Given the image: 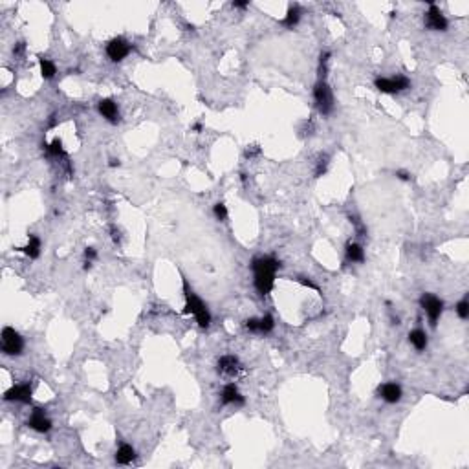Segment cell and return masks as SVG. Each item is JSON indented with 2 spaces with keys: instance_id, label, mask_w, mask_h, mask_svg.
<instances>
[{
  "instance_id": "cell-1",
  "label": "cell",
  "mask_w": 469,
  "mask_h": 469,
  "mask_svg": "<svg viewBox=\"0 0 469 469\" xmlns=\"http://www.w3.org/2000/svg\"><path fill=\"white\" fill-rule=\"evenodd\" d=\"M281 268V262H279L275 257L269 255H262L253 259L251 262V269H253V275H255V288L260 295H268L275 286V273L277 269Z\"/></svg>"
},
{
  "instance_id": "cell-2",
  "label": "cell",
  "mask_w": 469,
  "mask_h": 469,
  "mask_svg": "<svg viewBox=\"0 0 469 469\" xmlns=\"http://www.w3.org/2000/svg\"><path fill=\"white\" fill-rule=\"evenodd\" d=\"M183 293H185V310H183V314H187V315L191 314L192 317L196 319V323L200 324L202 328H207L211 324L209 310H207V306L189 290L185 281H183Z\"/></svg>"
},
{
  "instance_id": "cell-3",
  "label": "cell",
  "mask_w": 469,
  "mask_h": 469,
  "mask_svg": "<svg viewBox=\"0 0 469 469\" xmlns=\"http://www.w3.org/2000/svg\"><path fill=\"white\" fill-rule=\"evenodd\" d=\"M314 99H315V105H317V110L321 112V114H323V116L332 114V110H334V94H332V88L328 87L324 81H319L317 85H315V88H314Z\"/></svg>"
},
{
  "instance_id": "cell-4",
  "label": "cell",
  "mask_w": 469,
  "mask_h": 469,
  "mask_svg": "<svg viewBox=\"0 0 469 469\" xmlns=\"http://www.w3.org/2000/svg\"><path fill=\"white\" fill-rule=\"evenodd\" d=\"M24 350V339L13 328L6 326L2 330V352L6 355H20Z\"/></svg>"
},
{
  "instance_id": "cell-5",
  "label": "cell",
  "mask_w": 469,
  "mask_h": 469,
  "mask_svg": "<svg viewBox=\"0 0 469 469\" xmlns=\"http://www.w3.org/2000/svg\"><path fill=\"white\" fill-rule=\"evenodd\" d=\"M374 87L378 88L383 94H398L403 92L410 87V81L403 75H396V77H378L374 81Z\"/></svg>"
},
{
  "instance_id": "cell-6",
  "label": "cell",
  "mask_w": 469,
  "mask_h": 469,
  "mask_svg": "<svg viewBox=\"0 0 469 469\" xmlns=\"http://www.w3.org/2000/svg\"><path fill=\"white\" fill-rule=\"evenodd\" d=\"M420 305H422L424 312L427 314L431 324L436 326L438 319L442 317V312H444V301L442 299H438V297L433 295V293H424L422 299H420Z\"/></svg>"
},
{
  "instance_id": "cell-7",
  "label": "cell",
  "mask_w": 469,
  "mask_h": 469,
  "mask_svg": "<svg viewBox=\"0 0 469 469\" xmlns=\"http://www.w3.org/2000/svg\"><path fill=\"white\" fill-rule=\"evenodd\" d=\"M425 26H427L429 30H433V32H446L447 26H449L446 15H444L442 11H440V8H438L436 4H433V2H429V11L425 13Z\"/></svg>"
},
{
  "instance_id": "cell-8",
  "label": "cell",
  "mask_w": 469,
  "mask_h": 469,
  "mask_svg": "<svg viewBox=\"0 0 469 469\" xmlns=\"http://www.w3.org/2000/svg\"><path fill=\"white\" fill-rule=\"evenodd\" d=\"M130 50H132V46L128 44L123 37H116V39H112V41L106 44V55H108V59L112 61V63L123 61L125 57L130 53Z\"/></svg>"
},
{
  "instance_id": "cell-9",
  "label": "cell",
  "mask_w": 469,
  "mask_h": 469,
  "mask_svg": "<svg viewBox=\"0 0 469 469\" xmlns=\"http://www.w3.org/2000/svg\"><path fill=\"white\" fill-rule=\"evenodd\" d=\"M33 389L30 383H20V385H13L11 389L4 392L6 401H18V403H30L32 401Z\"/></svg>"
},
{
  "instance_id": "cell-10",
  "label": "cell",
  "mask_w": 469,
  "mask_h": 469,
  "mask_svg": "<svg viewBox=\"0 0 469 469\" xmlns=\"http://www.w3.org/2000/svg\"><path fill=\"white\" fill-rule=\"evenodd\" d=\"M242 370H244V367L235 355H222L218 360V372L224 374V376L233 378V376H238Z\"/></svg>"
},
{
  "instance_id": "cell-11",
  "label": "cell",
  "mask_w": 469,
  "mask_h": 469,
  "mask_svg": "<svg viewBox=\"0 0 469 469\" xmlns=\"http://www.w3.org/2000/svg\"><path fill=\"white\" fill-rule=\"evenodd\" d=\"M27 427L35 429L37 433H48L51 429V422L48 418H46L44 410L39 409V407H35L32 412V416H30V420H27Z\"/></svg>"
},
{
  "instance_id": "cell-12",
  "label": "cell",
  "mask_w": 469,
  "mask_h": 469,
  "mask_svg": "<svg viewBox=\"0 0 469 469\" xmlns=\"http://www.w3.org/2000/svg\"><path fill=\"white\" fill-rule=\"evenodd\" d=\"M244 403H246V400H244V396H242L240 392H238L237 385H235V383H228V385L224 387V391H222V405L242 407Z\"/></svg>"
},
{
  "instance_id": "cell-13",
  "label": "cell",
  "mask_w": 469,
  "mask_h": 469,
  "mask_svg": "<svg viewBox=\"0 0 469 469\" xmlns=\"http://www.w3.org/2000/svg\"><path fill=\"white\" fill-rule=\"evenodd\" d=\"M97 110L110 123H118L119 121V108L112 99H101L99 105H97Z\"/></svg>"
},
{
  "instance_id": "cell-14",
  "label": "cell",
  "mask_w": 469,
  "mask_h": 469,
  "mask_svg": "<svg viewBox=\"0 0 469 469\" xmlns=\"http://www.w3.org/2000/svg\"><path fill=\"white\" fill-rule=\"evenodd\" d=\"M379 398L387 403H398L401 400V387L398 383H383L379 387Z\"/></svg>"
},
{
  "instance_id": "cell-15",
  "label": "cell",
  "mask_w": 469,
  "mask_h": 469,
  "mask_svg": "<svg viewBox=\"0 0 469 469\" xmlns=\"http://www.w3.org/2000/svg\"><path fill=\"white\" fill-rule=\"evenodd\" d=\"M409 341L418 352H424L425 348H427V334H425L424 330H420V328H415V330H410V334H409Z\"/></svg>"
},
{
  "instance_id": "cell-16",
  "label": "cell",
  "mask_w": 469,
  "mask_h": 469,
  "mask_svg": "<svg viewBox=\"0 0 469 469\" xmlns=\"http://www.w3.org/2000/svg\"><path fill=\"white\" fill-rule=\"evenodd\" d=\"M18 251H22L24 255H27L30 259H37V257L41 255V238L37 237V235H32L26 246L18 247Z\"/></svg>"
},
{
  "instance_id": "cell-17",
  "label": "cell",
  "mask_w": 469,
  "mask_h": 469,
  "mask_svg": "<svg viewBox=\"0 0 469 469\" xmlns=\"http://www.w3.org/2000/svg\"><path fill=\"white\" fill-rule=\"evenodd\" d=\"M134 458H136V451H134L132 446H128V444H123V446L118 449V453H116V462L121 465H128Z\"/></svg>"
},
{
  "instance_id": "cell-18",
  "label": "cell",
  "mask_w": 469,
  "mask_h": 469,
  "mask_svg": "<svg viewBox=\"0 0 469 469\" xmlns=\"http://www.w3.org/2000/svg\"><path fill=\"white\" fill-rule=\"evenodd\" d=\"M299 20H301V8L299 6H290L286 11V17L281 20V24H283L284 27H295L297 24H299Z\"/></svg>"
},
{
  "instance_id": "cell-19",
  "label": "cell",
  "mask_w": 469,
  "mask_h": 469,
  "mask_svg": "<svg viewBox=\"0 0 469 469\" xmlns=\"http://www.w3.org/2000/svg\"><path fill=\"white\" fill-rule=\"evenodd\" d=\"M346 259L350 260V262H363L365 250L360 244H355V242H348L346 244Z\"/></svg>"
},
{
  "instance_id": "cell-20",
  "label": "cell",
  "mask_w": 469,
  "mask_h": 469,
  "mask_svg": "<svg viewBox=\"0 0 469 469\" xmlns=\"http://www.w3.org/2000/svg\"><path fill=\"white\" fill-rule=\"evenodd\" d=\"M44 147H46V152H48V156H51V158H64V159H66V152H64L63 142H61L59 137H55L50 145H44Z\"/></svg>"
},
{
  "instance_id": "cell-21",
  "label": "cell",
  "mask_w": 469,
  "mask_h": 469,
  "mask_svg": "<svg viewBox=\"0 0 469 469\" xmlns=\"http://www.w3.org/2000/svg\"><path fill=\"white\" fill-rule=\"evenodd\" d=\"M39 66H41V73H42V77H44V79L55 77L57 68H55V64L51 63L50 59H44V57H41V59H39Z\"/></svg>"
},
{
  "instance_id": "cell-22",
  "label": "cell",
  "mask_w": 469,
  "mask_h": 469,
  "mask_svg": "<svg viewBox=\"0 0 469 469\" xmlns=\"http://www.w3.org/2000/svg\"><path fill=\"white\" fill-rule=\"evenodd\" d=\"M275 328V319L269 314H266L264 317L259 319V326H257V334H269Z\"/></svg>"
},
{
  "instance_id": "cell-23",
  "label": "cell",
  "mask_w": 469,
  "mask_h": 469,
  "mask_svg": "<svg viewBox=\"0 0 469 469\" xmlns=\"http://www.w3.org/2000/svg\"><path fill=\"white\" fill-rule=\"evenodd\" d=\"M328 61H330V53L328 51L321 53V57H319V75H321V81H324V75L328 72Z\"/></svg>"
},
{
  "instance_id": "cell-24",
  "label": "cell",
  "mask_w": 469,
  "mask_h": 469,
  "mask_svg": "<svg viewBox=\"0 0 469 469\" xmlns=\"http://www.w3.org/2000/svg\"><path fill=\"white\" fill-rule=\"evenodd\" d=\"M328 169V156L326 154H321L317 159V167H315V176H323L324 173H326Z\"/></svg>"
},
{
  "instance_id": "cell-25",
  "label": "cell",
  "mask_w": 469,
  "mask_h": 469,
  "mask_svg": "<svg viewBox=\"0 0 469 469\" xmlns=\"http://www.w3.org/2000/svg\"><path fill=\"white\" fill-rule=\"evenodd\" d=\"M214 211V216L220 220V222H224V220H228V207H226V204H222V202H218V204H214L213 207Z\"/></svg>"
},
{
  "instance_id": "cell-26",
  "label": "cell",
  "mask_w": 469,
  "mask_h": 469,
  "mask_svg": "<svg viewBox=\"0 0 469 469\" xmlns=\"http://www.w3.org/2000/svg\"><path fill=\"white\" fill-rule=\"evenodd\" d=\"M456 314L460 319H467L469 317V301L467 299H462L458 305H456Z\"/></svg>"
},
{
  "instance_id": "cell-27",
  "label": "cell",
  "mask_w": 469,
  "mask_h": 469,
  "mask_svg": "<svg viewBox=\"0 0 469 469\" xmlns=\"http://www.w3.org/2000/svg\"><path fill=\"white\" fill-rule=\"evenodd\" d=\"M350 222L354 224V228H355V233H357V237H365V235H367V228H365L363 224L360 222V218H355V216H350Z\"/></svg>"
},
{
  "instance_id": "cell-28",
  "label": "cell",
  "mask_w": 469,
  "mask_h": 469,
  "mask_svg": "<svg viewBox=\"0 0 469 469\" xmlns=\"http://www.w3.org/2000/svg\"><path fill=\"white\" fill-rule=\"evenodd\" d=\"M96 257H97V251L94 250V247H87V250H85V259L87 260H94Z\"/></svg>"
},
{
  "instance_id": "cell-29",
  "label": "cell",
  "mask_w": 469,
  "mask_h": 469,
  "mask_svg": "<svg viewBox=\"0 0 469 469\" xmlns=\"http://www.w3.org/2000/svg\"><path fill=\"white\" fill-rule=\"evenodd\" d=\"M396 176L400 178V180H403V182H409V180H410V174L407 173V171H398Z\"/></svg>"
},
{
  "instance_id": "cell-30",
  "label": "cell",
  "mask_w": 469,
  "mask_h": 469,
  "mask_svg": "<svg viewBox=\"0 0 469 469\" xmlns=\"http://www.w3.org/2000/svg\"><path fill=\"white\" fill-rule=\"evenodd\" d=\"M259 152H260V149H259V147H257V145H253V147H251V149H247V151H246V156H247V158H251V156L259 154Z\"/></svg>"
},
{
  "instance_id": "cell-31",
  "label": "cell",
  "mask_w": 469,
  "mask_h": 469,
  "mask_svg": "<svg viewBox=\"0 0 469 469\" xmlns=\"http://www.w3.org/2000/svg\"><path fill=\"white\" fill-rule=\"evenodd\" d=\"M24 48H26V46H24V42H18V44L13 48V53H15V55H20V53L24 51Z\"/></svg>"
},
{
  "instance_id": "cell-32",
  "label": "cell",
  "mask_w": 469,
  "mask_h": 469,
  "mask_svg": "<svg viewBox=\"0 0 469 469\" xmlns=\"http://www.w3.org/2000/svg\"><path fill=\"white\" fill-rule=\"evenodd\" d=\"M250 6V2H233V8L237 9H246Z\"/></svg>"
},
{
  "instance_id": "cell-33",
  "label": "cell",
  "mask_w": 469,
  "mask_h": 469,
  "mask_svg": "<svg viewBox=\"0 0 469 469\" xmlns=\"http://www.w3.org/2000/svg\"><path fill=\"white\" fill-rule=\"evenodd\" d=\"M112 238H114V242H118L119 244V231L116 228H112Z\"/></svg>"
},
{
  "instance_id": "cell-34",
  "label": "cell",
  "mask_w": 469,
  "mask_h": 469,
  "mask_svg": "<svg viewBox=\"0 0 469 469\" xmlns=\"http://www.w3.org/2000/svg\"><path fill=\"white\" fill-rule=\"evenodd\" d=\"M110 167H119V159H110Z\"/></svg>"
},
{
  "instance_id": "cell-35",
  "label": "cell",
  "mask_w": 469,
  "mask_h": 469,
  "mask_svg": "<svg viewBox=\"0 0 469 469\" xmlns=\"http://www.w3.org/2000/svg\"><path fill=\"white\" fill-rule=\"evenodd\" d=\"M192 130H196V132H200V130H202V125H200V123H196L195 127H192Z\"/></svg>"
}]
</instances>
